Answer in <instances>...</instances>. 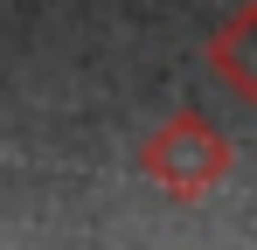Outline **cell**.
<instances>
[{
    "label": "cell",
    "mask_w": 257,
    "mask_h": 250,
    "mask_svg": "<svg viewBox=\"0 0 257 250\" xmlns=\"http://www.w3.org/2000/svg\"><path fill=\"white\" fill-rule=\"evenodd\" d=\"M229 139L215 132L202 111H174L153 139H146V153H139V167L167 188L174 202H202L209 188H222L229 181Z\"/></svg>",
    "instance_id": "6da1fadb"
},
{
    "label": "cell",
    "mask_w": 257,
    "mask_h": 250,
    "mask_svg": "<svg viewBox=\"0 0 257 250\" xmlns=\"http://www.w3.org/2000/svg\"><path fill=\"white\" fill-rule=\"evenodd\" d=\"M209 70L229 83L243 104H257V0H243V7L209 35Z\"/></svg>",
    "instance_id": "7a4b0ae2"
}]
</instances>
